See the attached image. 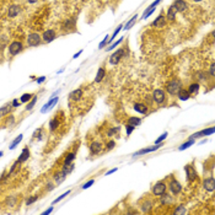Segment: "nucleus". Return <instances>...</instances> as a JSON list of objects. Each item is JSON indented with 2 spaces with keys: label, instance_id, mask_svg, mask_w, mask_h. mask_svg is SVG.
I'll return each mask as SVG.
<instances>
[{
  "label": "nucleus",
  "instance_id": "f257e3e1",
  "mask_svg": "<svg viewBox=\"0 0 215 215\" xmlns=\"http://www.w3.org/2000/svg\"><path fill=\"white\" fill-rule=\"evenodd\" d=\"M63 120H64V113H63L62 111H58V112L53 116V118L49 120V123H48L49 132L50 133L57 132V131L59 129V127H60V124H62Z\"/></svg>",
  "mask_w": 215,
  "mask_h": 215
},
{
  "label": "nucleus",
  "instance_id": "f03ea898",
  "mask_svg": "<svg viewBox=\"0 0 215 215\" xmlns=\"http://www.w3.org/2000/svg\"><path fill=\"white\" fill-rule=\"evenodd\" d=\"M23 43L21 41H13L9 46H8V57L9 58H14L17 54H20L23 50Z\"/></svg>",
  "mask_w": 215,
  "mask_h": 215
},
{
  "label": "nucleus",
  "instance_id": "7ed1b4c3",
  "mask_svg": "<svg viewBox=\"0 0 215 215\" xmlns=\"http://www.w3.org/2000/svg\"><path fill=\"white\" fill-rule=\"evenodd\" d=\"M170 177V181H168V189H170V192L173 194V196H177V194H180L181 192H182V184L180 183V181H177V178H175L173 177V175H171V176H168Z\"/></svg>",
  "mask_w": 215,
  "mask_h": 215
},
{
  "label": "nucleus",
  "instance_id": "20e7f679",
  "mask_svg": "<svg viewBox=\"0 0 215 215\" xmlns=\"http://www.w3.org/2000/svg\"><path fill=\"white\" fill-rule=\"evenodd\" d=\"M42 43H43V41H42V36L39 33L32 32L27 36V39H26L27 47H38Z\"/></svg>",
  "mask_w": 215,
  "mask_h": 215
},
{
  "label": "nucleus",
  "instance_id": "39448f33",
  "mask_svg": "<svg viewBox=\"0 0 215 215\" xmlns=\"http://www.w3.org/2000/svg\"><path fill=\"white\" fill-rule=\"evenodd\" d=\"M166 189H167V184L165 183V181H159L151 187V192L156 197H161L162 194H165Z\"/></svg>",
  "mask_w": 215,
  "mask_h": 215
},
{
  "label": "nucleus",
  "instance_id": "423d86ee",
  "mask_svg": "<svg viewBox=\"0 0 215 215\" xmlns=\"http://www.w3.org/2000/svg\"><path fill=\"white\" fill-rule=\"evenodd\" d=\"M180 89H181V81H180L178 79H173V80L168 81L167 85H166V91H167L171 96H175Z\"/></svg>",
  "mask_w": 215,
  "mask_h": 215
},
{
  "label": "nucleus",
  "instance_id": "0eeeda50",
  "mask_svg": "<svg viewBox=\"0 0 215 215\" xmlns=\"http://www.w3.org/2000/svg\"><path fill=\"white\" fill-rule=\"evenodd\" d=\"M184 171H186V175H187V181L189 183H192L193 181H196L198 178L197 170L194 168L193 164H188V165L184 166Z\"/></svg>",
  "mask_w": 215,
  "mask_h": 215
},
{
  "label": "nucleus",
  "instance_id": "6e6552de",
  "mask_svg": "<svg viewBox=\"0 0 215 215\" xmlns=\"http://www.w3.org/2000/svg\"><path fill=\"white\" fill-rule=\"evenodd\" d=\"M76 30V20L75 18H68L63 22L62 25V31L63 33H70L75 32Z\"/></svg>",
  "mask_w": 215,
  "mask_h": 215
},
{
  "label": "nucleus",
  "instance_id": "1a4fd4ad",
  "mask_svg": "<svg viewBox=\"0 0 215 215\" xmlns=\"http://www.w3.org/2000/svg\"><path fill=\"white\" fill-rule=\"evenodd\" d=\"M151 97H152V101H154L155 103L162 105V103L166 101V92L164 90H161V89H156V90H154Z\"/></svg>",
  "mask_w": 215,
  "mask_h": 215
},
{
  "label": "nucleus",
  "instance_id": "9d476101",
  "mask_svg": "<svg viewBox=\"0 0 215 215\" xmlns=\"http://www.w3.org/2000/svg\"><path fill=\"white\" fill-rule=\"evenodd\" d=\"M125 49H127V48H119L117 52H115V53L111 55V58H110V63H111L112 65L118 64V63L120 62V59L125 55Z\"/></svg>",
  "mask_w": 215,
  "mask_h": 215
},
{
  "label": "nucleus",
  "instance_id": "9b49d317",
  "mask_svg": "<svg viewBox=\"0 0 215 215\" xmlns=\"http://www.w3.org/2000/svg\"><path fill=\"white\" fill-rule=\"evenodd\" d=\"M89 150H90V154L91 155H99L103 151V144L99 141V140H94L90 145H89Z\"/></svg>",
  "mask_w": 215,
  "mask_h": 215
},
{
  "label": "nucleus",
  "instance_id": "f8f14e48",
  "mask_svg": "<svg viewBox=\"0 0 215 215\" xmlns=\"http://www.w3.org/2000/svg\"><path fill=\"white\" fill-rule=\"evenodd\" d=\"M41 36H42V41H43V43H49V42H53V41L55 39V37H57V32H55V30L49 28V30H46V31L42 33Z\"/></svg>",
  "mask_w": 215,
  "mask_h": 215
},
{
  "label": "nucleus",
  "instance_id": "ddd939ff",
  "mask_svg": "<svg viewBox=\"0 0 215 215\" xmlns=\"http://www.w3.org/2000/svg\"><path fill=\"white\" fill-rule=\"evenodd\" d=\"M83 95H84L83 89H76V90H74V91H71L69 94V101L76 103V102H79L80 100L83 99Z\"/></svg>",
  "mask_w": 215,
  "mask_h": 215
},
{
  "label": "nucleus",
  "instance_id": "4468645a",
  "mask_svg": "<svg viewBox=\"0 0 215 215\" xmlns=\"http://www.w3.org/2000/svg\"><path fill=\"white\" fill-rule=\"evenodd\" d=\"M203 187L207 192H214L215 189V178L213 176L210 177H207L204 181H203Z\"/></svg>",
  "mask_w": 215,
  "mask_h": 215
},
{
  "label": "nucleus",
  "instance_id": "2eb2a0df",
  "mask_svg": "<svg viewBox=\"0 0 215 215\" xmlns=\"http://www.w3.org/2000/svg\"><path fill=\"white\" fill-rule=\"evenodd\" d=\"M78 149H79V148H75L74 151H69L68 154H65V156H64V161H63L62 167L73 164V161H74V160H75V157H76V151H78Z\"/></svg>",
  "mask_w": 215,
  "mask_h": 215
},
{
  "label": "nucleus",
  "instance_id": "dca6fc26",
  "mask_svg": "<svg viewBox=\"0 0 215 215\" xmlns=\"http://www.w3.org/2000/svg\"><path fill=\"white\" fill-rule=\"evenodd\" d=\"M21 11H22V8H21L20 5L13 4V5H10V8H9V10H8V15H9V17L14 18V17L18 16V15L21 14Z\"/></svg>",
  "mask_w": 215,
  "mask_h": 215
},
{
  "label": "nucleus",
  "instance_id": "f3484780",
  "mask_svg": "<svg viewBox=\"0 0 215 215\" xmlns=\"http://www.w3.org/2000/svg\"><path fill=\"white\" fill-rule=\"evenodd\" d=\"M162 146V143H159V144H155L154 146H150V148H145V149H141L139 151H136L133 156H138V155H144V154H149L151 151H155V150H159Z\"/></svg>",
  "mask_w": 215,
  "mask_h": 215
},
{
  "label": "nucleus",
  "instance_id": "a211bd4d",
  "mask_svg": "<svg viewBox=\"0 0 215 215\" xmlns=\"http://www.w3.org/2000/svg\"><path fill=\"white\" fill-rule=\"evenodd\" d=\"M172 5H173L175 9L177 10V13H183V11H186L187 8H188V5H187V3H186L184 0H175Z\"/></svg>",
  "mask_w": 215,
  "mask_h": 215
},
{
  "label": "nucleus",
  "instance_id": "6ab92c4d",
  "mask_svg": "<svg viewBox=\"0 0 215 215\" xmlns=\"http://www.w3.org/2000/svg\"><path fill=\"white\" fill-rule=\"evenodd\" d=\"M213 133H214V127H210V128H208V129H203V131H200V132L191 135L189 139H196V138H199V136H208V135H212Z\"/></svg>",
  "mask_w": 215,
  "mask_h": 215
},
{
  "label": "nucleus",
  "instance_id": "aec40b11",
  "mask_svg": "<svg viewBox=\"0 0 215 215\" xmlns=\"http://www.w3.org/2000/svg\"><path fill=\"white\" fill-rule=\"evenodd\" d=\"M13 111H14V107H13V105H11V103H6V105H4L3 107H0V118H3V117L10 115Z\"/></svg>",
  "mask_w": 215,
  "mask_h": 215
},
{
  "label": "nucleus",
  "instance_id": "412c9836",
  "mask_svg": "<svg viewBox=\"0 0 215 215\" xmlns=\"http://www.w3.org/2000/svg\"><path fill=\"white\" fill-rule=\"evenodd\" d=\"M31 156V152H30V149H28V146H25L23 148V150H22V152L20 154V156H18V161L22 164V162H25V161H27L28 160V157Z\"/></svg>",
  "mask_w": 215,
  "mask_h": 215
},
{
  "label": "nucleus",
  "instance_id": "4be33fe9",
  "mask_svg": "<svg viewBox=\"0 0 215 215\" xmlns=\"http://www.w3.org/2000/svg\"><path fill=\"white\" fill-rule=\"evenodd\" d=\"M166 22H167V18H166V16H164V15H160L159 17H156L155 18V21L151 23L154 27H164L166 25Z\"/></svg>",
  "mask_w": 215,
  "mask_h": 215
},
{
  "label": "nucleus",
  "instance_id": "5701e85b",
  "mask_svg": "<svg viewBox=\"0 0 215 215\" xmlns=\"http://www.w3.org/2000/svg\"><path fill=\"white\" fill-rule=\"evenodd\" d=\"M176 95H177V97L181 100V101H187V100L191 99V94L187 91V89H182V87L177 91Z\"/></svg>",
  "mask_w": 215,
  "mask_h": 215
},
{
  "label": "nucleus",
  "instance_id": "b1692460",
  "mask_svg": "<svg viewBox=\"0 0 215 215\" xmlns=\"http://www.w3.org/2000/svg\"><path fill=\"white\" fill-rule=\"evenodd\" d=\"M152 202L150 200V199H146V200H144V203L140 205V208H141V210H143V213H150L151 212V209H152Z\"/></svg>",
  "mask_w": 215,
  "mask_h": 215
},
{
  "label": "nucleus",
  "instance_id": "393cba45",
  "mask_svg": "<svg viewBox=\"0 0 215 215\" xmlns=\"http://www.w3.org/2000/svg\"><path fill=\"white\" fill-rule=\"evenodd\" d=\"M134 111H136L138 113H141V115H146L148 113V106L144 103H135Z\"/></svg>",
  "mask_w": 215,
  "mask_h": 215
},
{
  "label": "nucleus",
  "instance_id": "a878e982",
  "mask_svg": "<svg viewBox=\"0 0 215 215\" xmlns=\"http://www.w3.org/2000/svg\"><path fill=\"white\" fill-rule=\"evenodd\" d=\"M43 136H44V129H43V127L42 128H38L36 132L33 133V140H36V141H41L42 139H43Z\"/></svg>",
  "mask_w": 215,
  "mask_h": 215
},
{
  "label": "nucleus",
  "instance_id": "bb28decb",
  "mask_svg": "<svg viewBox=\"0 0 215 215\" xmlns=\"http://www.w3.org/2000/svg\"><path fill=\"white\" fill-rule=\"evenodd\" d=\"M6 118H5V120H4V124H3V127L4 128H10L11 125H14V123H15V117L10 116V115H8V116H5Z\"/></svg>",
  "mask_w": 215,
  "mask_h": 215
},
{
  "label": "nucleus",
  "instance_id": "cd10ccee",
  "mask_svg": "<svg viewBox=\"0 0 215 215\" xmlns=\"http://www.w3.org/2000/svg\"><path fill=\"white\" fill-rule=\"evenodd\" d=\"M175 202V199H173V197L172 196H170V194H162L161 196V204L162 205H170V204H172Z\"/></svg>",
  "mask_w": 215,
  "mask_h": 215
},
{
  "label": "nucleus",
  "instance_id": "c85d7f7f",
  "mask_svg": "<svg viewBox=\"0 0 215 215\" xmlns=\"http://www.w3.org/2000/svg\"><path fill=\"white\" fill-rule=\"evenodd\" d=\"M176 14H177V10L175 9L173 5H171V6L167 9V16H166V18L170 20V21H173L175 17H176Z\"/></svg>",
  "mask_w": 215,
  "mask_h": 215
},
{
  "label": "nucleus",
  "instance_id": "c756f323",
  "mask_svg": "<svg viewBox=\"0 0 215 215\" xmlns=\"http://www.w3.org/2000/svg\"><path fill=\"white\" fill-rule=\"evenodd\" d=\"M105 76H106V69H105L103 66H101L99 69V71H97V74H96L95 81H96V83H101V81L105 79Z\"/></svg>",
  "mask_w": 215,
  "mask_h": 215
},
{
  "label": "nucleus",
  "instance_id": "7c9ffc66",
  "mask_svg": "<svg viewBox=\"0 0 215 215\" xmlns=\"http://www.w3.org/2000/svg\"><path fill=\"white\" fill-rule=\"evenodd\" d=\"M187 91L191 94V95H196V94H198L199 91V84L198 83H192L189 86H188V89H187Z\"/></svg>",
  "mask_w": 215,
  "mask_h": 215
},
{
  "label": "nucleus",
  "instance_id": "2f4dec72",
  "mask_svg": "<svg viewBox=\"0 0 215 215\" xmlns=\"http://www.w3.org/2000/svg\"><path fill=\"white\" fill-rule=\"evenodd\" d=\"M16 203H17V197H16V196H11V197H8L6 202H5L6 207H10V208L15 207V205H16Z\"/></svg>",
  "mask_w": 215,
  "mask_h": 215
},
{
  "label": "nucleus",
  "instance_id": "473e14b6",
  "mask_svg": "<svg viewBox=\"0 0 215 215\" xmlns=\"http://www.w3.org/2000/svg\"><path fill=\"white\" fill-rule=\"evenodd\" d=\"M119 132H120V127H113V128H111L110 131H107L106 134H107L108 138H111V136H113V135H118Z\"/></svg>",
  "mask_w": 215,
  "mask_h": 215
},
{
  "label": "nucleus",
  "instance_id": "72a5a7b5",
  "mask_svg": "<svg viewBox=\"0 0 215 215\" xmlns=\"http://www.w3.org/2000/svg\"><path fill=\"white\" fill-rule=\"evenodd\" d=\"M36 102H37V95H34L32 99L27 102V106H26V111H27V112H28V111H31L33 107H34Z\"/></svg>",
  "mask_w": 215,
  "mask_h": 215
},
{
  "label": "nucleus",
  "instance_id": "f704fd0d",
  "mask_svg": "<svg viewBox=\"0 0 215 215\" xmlns=\"http://www.w3.org/2000/svg\"><path fill=\"white\" fill-rule=\"evenodd\" d=\"M140 123H141V119L138 118V117H131V118L128 119V124H131L133 127H136V125H139Z\"/></svg>",
  "mask_w": 215,
  "mask_h": 215
},
{
  "label": "nucleus",
  "instance_id": "c9c22d12",
  "mask_svg": "<svg viewBox=\"0 0 215 215\" xmlns=\"http://www.w3.org/2000/svg\"><path fill=\"white\" fill-rule=\"evenodd\" d=\"M33 96H34V94H23V95L20 97V102H22V103H27L30 100L32 99Z\"/></svg>",
  "mask_w": 215,
  "mask_h": 215
},
{
  "label": "nucleus",
  "instance_id": "e433bc0d",
  "mask_svg": "<svg viewBox=\"0 0 215 215\" xmlns=\"http://www.w3.org/2000/svg\"><path fill=\"white\" fill-rule=\"evenodd\" d=\"M57 101H58V97H53V99L50 100L49 102H47V103L43 106V110H42V112H46V111H47L49 107H52L53 105H55V102H57Z\"/></svg>",
  "mask_w": 215,
  "mask_h": 215
},
{
  "label": "nucleus",
  "instance_id": "4c0bfd02",
  "mask_svg": "<svg viewBox=\"0 0 215 215\" xmlns=\"http://www.w3.org/2000/svg\"><path fill=\"white\" fill-rule=\"evenodd\" d=\"M21 140H22V134H20L18 136H16V139H15V140H14V141H13V143L10 144V146H9V148H10L11 150L15 149L17 145H18V144L21 143Z\"/></svg>",
  "mask_w": 215,
  "mask_h": 215
},
{
  "label": "nucleus",
  "instance_id": "58836bf2",
  "mask_svg": "<svg viewBox=\"0 0 215 215\" xmlns=\"http://www.w3.org/2000/svg\"><path fill=\"white\" fill-rule=\"evenodd\" d=\"M187 213V210H186V207L184 205H180V207H177L175 210H173V214L175 215H181V214H186Z\"/></svg>",
  "mask_w": 215,
  "mask_h": 215
},
{
  "label": "nucleus",
  "instance_id": "ea45409f",
  "mask_svg": "<svg viewBox=\"0 0 215 215\" xmlns=\"http://www.w3.org/2000/svg\"><path fill=\"white\" fill-rule=\"evenodd\" d=\"M116 148V141L115 140H108L107 143H106V148H105V150L106 151H111V150H113Z\"/></svg>",
  "mask_w": 215,
  "mask_h": 215
},
{
  "label": "nucleus",
  "instance_id": "a19ab883",
  "mask_svg": "<svg viewBox=\"0 0 215 215\" xmlns=\"http://www.w3.org/2000/svg\"><path fill=\"white\" fill-rule=\"evenodd\" d=\"M193 144H194V139H189L188 141H186L184 144H182V145L180 146V150H181V151H182V150H186L187 148H189L191 145H193Z\"/></svg>",
  "mask_w": 215,
  "mask_h": 215
},
{
  "label": "nucleus",
  "instance_id": "79ce46f5",
  "mask_svg": "<svg viewBox=\"0 0 215 215\" xmlns=\"http://www.w3.org/2000/svg\"><path fill=\"white\" fill-rule=\"evenodd\" d=\"M6 43H8V38L5 36H1L0 37V52L4 50V48L6 47Z\"/></svg>",
  "mask_w": 215,
  "mask_h": 215
},
{
  "label": "nucleus",
  "instance_id": "37998d69",
  "mask_svg": "<svg viewBox=\"0 0 215 215\" xmlns=\"http://www.w3.org/2000/svg\"><path fill=\"white\" fill-rule=\"evenodd\" d=\"M167 135H168V133H167V132H165V133H164V134H161V135H160V136L157 138V140L155 141V144H159V143H162V141L165 140L166 138H167Z\"/></svg>",
  "mask_w": 215,
  "mask_h": 215
},
{
  "label": "nucleus",
  "instance_id": "c03bdc74",
  "mask_svg": "<svg viewBox=\"0 0 215 215\" xmlns=\"http://www.w3.org/2000/svg\"><path fill=\"white\" fill-rule=\"evenodd\" d=\"M208 73H209L210 78H212V79H214V74H215V64L214 63H212V64H210V66H209V71H208Z\"/></svg>",
  "mask_w": 215,
  "mask_h": 215
},
{
  "label": "nucleus",
  "instance_id": "a18cd8bd",
  "mask_svg": "<svg viewBox=\"0 0 215 215\" xmlns=\"http://www.w3.org/2000/svg\"><path fill=\"white\" fill-rule=\"evenodd\" d=\"M69 194H70V191H66V192H65V193H64V194H62V196H60L59 198H57V199H55V200L53 202V204H57V203H59V202H60L62 199H64V198H65V197H66V196H69Z\"/></svg>",
  "mask_w": 215,
  "mask_h": 215
},
{
  "label": "nucleus",
  "instance_id": "49530a36",
  "mask_svg": "<svg viewBox=\"0 0 215 215\" xmlns=\"http://www.w3.org/2000/svg\"><path fill=\"white\" fill-rule=\"evenodd\" d=\"M136 18H138V15H135V16L133 17L132 20H131V21H129V22L125 25V30H128V28H131V27H132L133 25H134V22H135V20H136Z\"/></svg>",
  "mask_w": 215,
  "mask_h": 215
},
{
  "label": "nucleus",
  "instance_id": "de8ad7c7",
  "mask_svg": "<svg viewBox=\"0 0 215 215\" xmlns=\"http://www.w3.org/2000/svg\"><path fill=\"white\" fill-rule=\"evenodd\" d=\"M37 199H38V196H32L31 198H27V200H26V205H30V204H32V203H34Z\"/></svg>",
  "mask_w": 215,
  "mask_h": 215
},
{
  "label": "nucleus",
  "instance_id": "09e8293b",
  "mask_svg": "<svg viewBox=\"0 0 215 215\" xmlns=\"http://www.w3.org/2000/svg\"><path fill=\"white\" fill-rule=\"evenodd\" d=\"M123 39H124V38H120V39H118V41H117V42H115V43H113V44H112L110 48H107V50L115 49L116 47H118V44H119V43H122V42H123Z\"/></svg>",
  "mask_w": 215,
  "mask_h": 215
},
{
  "label": "nucleus",
  "instance_id": "8fccbe9b",
  "mask_svg": "<svg viewBox=\"0 0 215 215\" xmlns=\"http://www.w3.org/2000/svg\"><path fill=\"white\" fill-rule=\"evenodd\" d=\"M108 41H110V36H108V34H107V36H106V37H105V39H103V41H102V42H101V43H100L99 48H103V47H105V46H106V43H107V42H108Z\"/></svg>",
  "mask_w": 215,
  "mask_h": 215
},
{
  "label": "nucleus",
  "instance_id": "3c124183",
  "mask_svg": "<svg viewBox=\"0 0 215 215\" xmlns=\"http://www.w3.org/2000/svg\"><path fill=\"white\" fill-rule=\"evenodd\" d=\"M94 182H95L94 180H90L89 182H86V183H85V184H84V186H83V189H87L89 187H91V186L94 184Z\"/></svg>",
  "mask_w": 215,
  "mask_h": 215
},
{
  "label": "nucleus",
  "instance_id": "603ef678",
  "mask_svg": "<svg viewBox=\"0 0 215 215\" xmlns=\"http://www.w3.org/2000/svg\"><path fill=\"white\" fill-rule=\"evenodd\" d=\"M125 128H127V135H131L132 132L134 131V127L131 125V124H127V127H125Z\"/></svg>",
  "mask_w": 215,
  "mask_h": 215
},
{
  "label": "nucleus",
  "instance_id": "864d4df0",
  "mask_svg": "<svg viewBox=\"0 0 215 215\" xmlns=\"http://www.w3.org/2000/svg\"><path fill=\"white\" fill-rule=\"evenodd\" d=\"M145 102L148 103V106H150V105H151V102H154V101H152V97H151L150 95L145 96Z\"/></svg>",
  "mask_w": 215,
  "mask_h": 215
},
{
  "label": "nucleus",
  "instance_id": "5fc2aeb1",
  "mask_svg": "<svg viewBox=\"0 0 215 215\" xmlns=\"http://www.w3.org/2000/svg\"><path fill=\"white\" fill-rule=\"evenodd\" d=\"M122 27H123V25H119V26L117 27V28H116V31H115V33L112 34V38H115V37H116V36H117V33H118V32H119V31H120V30H122Z\"/></svg>",
  "mask_w": 215,
  "mask_h": 215
},
{
  "label": "nucleus",
  "instance_id": "6e6d98bb",
  "mask_svg": "<svg viewBox=\"0 0 215 215\" xmlns=\"http://www.w3.org/2000/svg\"><path fill=\"white\" fill-rule=\"evenodd\" d=\"M11 105H13V107H14V108H16V107L20 106V103H18V101H17V100H14V101L11 102Z\"/></svg>",
  "mask_w": 215,
  "mask_h": 215
},
{
  "label": "nucleus",
  "instance_id": "4d7b16f0",
  "mask_svg": "<svg viewBox=\"0 0 215 215\" xmlns=\"http://www.w3.org/2000/svg\"><path fill=\"white\" fill-rule=\"evenodd\" d=\"M117 170H118V168H112V170H110V171H107V172H106V175H107V176H108V175H112V173H113V172H116Z\"/></svg>",
  "mask_w": 215,
  "mask_h": 215
},
{
  "label": "nucleus",
  "instance_id": "13d9d810",
  "mask_svg": "<svg viewBox=\"0 0 215 215\" xmlns=\"http://www.w3.org/2000/svg\"><path fill=\"white\" fill-rule=\"evenodd\" d=\"M44 80H46V78H44V76H41V78H38V79H37V83L41 84V83H43Z\"/></svg>",
  "mask_w": 215,
  "mask_h": 215
},
{
  "label": "nucleus",
  "instance_id": "bf43d9fd",
  "mask_svg": "<svg viewBox=\"0 0 215 215\" xmlns=\"http://www.w3.org/2000/svg\"><path fill=\"white\" fill-rule=\"evenodd\" d=\"M53 212V208H49V209H47L46 212H43V214L46 215V214H49V213H52Z\"/></svg>",
  "mask_w": 215,
  "mask_h": 215
},
{
  "label": "nucleus",
  "instance_id": "052dcab7",
  "mask_svg": "<svg viewBox=\"0 0 215 215\" xmlns=\"http://www.w3.org/2000/svg\"><path fill=\"white\" fill-rule=\"evenodd\" d=\"M26 1H27L28 4H36V3L38 1V0H26Z\"/></svg>",
  "mask_w": 215,
  "mask_h": 215
},
{
  "label": "nucleus",
  "instance_id": "680f3d73",
  "mask_svg": "<svg viewBox=\"0 0 215 215\" xmlns=\"http://www.w3.org/2000/svg\"><path fill=\"white\" fill-rule=\"evenodd\" d=\"M81 53H83V50H80V52H79V53H76V54H75V55H74V58H78V57H79V55H80V54H81Z\"/></svg>",
  "mask_w": 215,
  "mask_h": 215
},
{
  "label": "nucleus",
  "instance_id": "e2e57ef3",
  "mask_svg": "<svg viewBox=\"0 0 215 215\" xmlns=\"http://www.w3.org/2000/svg\"><path fill=\"white\" fill-rule=\"evenodd\" d=\"M194 3H200V1H203V0H193Z\"/></svg>",
  "mask_w": 215,
  "mask_h": 215
},
{
  "label": "nucleus",
  "instance_id": "0e129e2a",
  "mask_svg": "<svg viewBox=\"0 0 215 215\" xmlns=\"http://www.w3.org/2000/svg\"><path fill=\"white\" fill-rule=\"evenodd\" d=\"M3 155H4V152H3V151H0V157H1Z\"/></svg>",
  "mask_w": 215,
  "mask_h": 215
}]
</instances>
